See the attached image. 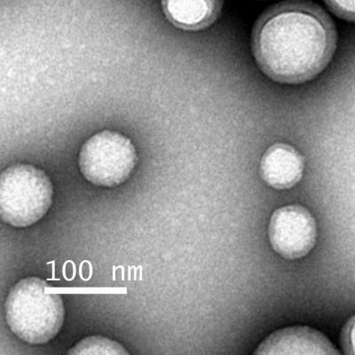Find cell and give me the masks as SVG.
I'll use <instances>...</instances> for the list:
<instances>
[{
  "instance_id": "9",
  "label": "cell",
  "mask_w": 355,
  "mask_h": 355,
  "mask_svg": "<svg viewBox=\"0 0 355 355\" xmlns=\"http://www.w3.org/2000/svg\"><path fill=\"white\" fill-rule=\"evenodd\" d=\"M69 355H128L129 352L119 342L103 336H90L82 339L68 352Z\"/></svg>"
},
{
  "instance_id": "6",
  "label": "cell",
  "mask_w": 355,
  "mask_h": 355,
  "mask_svg": "<svg viewBox=\"0 0 355 355\" xmlns=\"http://www.w3.org/2000/svg\"><path fill=\"white\" fill-rule=\"evenodd\" d=\"M255 354L339 355L322 332L309 326H291L272 332L261 342Z\"/></svg>"
},
{
  "instance_id": "7",
  "label": "cell",
  "mask_w": 355,
  "mask_h": 355,
  "mask_svg": "<svg viewBox=\"0 0 355 355\" xmlns=\"http://www.w3.org/2000/svg\"><path fill=\"white\" fill-rule=\"evenodd\" d=\"M259 171L263 180L272 188L291 189L303 176L304 159L296 148L277 144L263 155Z\"/></svg>"
},
{
  "instance_id": "11",
  "label": "cell",
  "mask_w": 355,
  "mask_h": 355,
  "mask_svg": "<svg viewBox=\"0 0 355 355\" xmlns=\"http://www.w3.org/2000/svg\"><path fill=\"white\" fill-rule=\"evenodd\" d=\"M341 344L345 354L355 355V315L348 320L342 329Z\"/></svg>"
},
{
  "instance_id": "8",
  "label": "cell",
  "mask_w": 355,
  "mask_h": 355,
  "mask_svg": "<svg viewBox=\"0 0 355 355\" xmlns=\"http://www.w3.org/2000/svg\"><path fill=\"white\" fill-rule=\"evenodd\" d=\"M168 21L184 31L210 26L220 15L222 0H162Z\"/></svg>"
},
{
  "instance_id": "5",
  "label": "cell",
  "mask_w": 355,
  "mask_h": 355,
  "mask_svg": "<svg viewBox=\"0 0 355 355\" xmlns=\"http://www.w3.org/2000/svg\"><path fill=\"white\" fill-rule=\"evenodd\" d=\"M317 227L315 218L302 205H287L272 214L268 239L272 250L287 259L306 256L315 246Z\"/></svg>"
},
{
  "instance_id": "10",
  "label": "cell",
  "mask_w": 355,
  "mask_h": 355,
  "mask_svg": "<svg viewBox=\"0 0 355 355\" xmlns=\"http://www.w3.org/2000/svg\"><path fill=\"white\" fill-rule=\"evenodd\" d=\"M329 8L338 17L355 21V0H325Z\"/></svg>"
},
{
  "instance_id": "3",
  "label": "cell",
  "mask_w": 355,
  "mask_h": 355,
  "mask_svg": "<svg viewBox=\"0 0 355 355\" xmlns=\"http://www.w3.org/2000/svg\"><path fill=\"white\" fill-rule=\"evenodd\" d=\"M53 196V183L43 170L12 164L0 177V216L12 227L33 226L49 211Z\"/></svg>"
},
{
  "instance_id": "4",
  "label": "cell",
  "mask_w": 355,
  "mask_h": 355,
  "mask_svg": "<svg viewBox=\"0 0 355 355\" xmlns=\"http://www.w3.org/2000/svg\"><path fill=\"white\" fill-rule=\"evenodd\" d=\"M137 161V151L131 139L110 130L91 136L82 146L78 158L85 179L103 188H114L125 182Z\"/></svg>"
},
{
  "instance_id": "1",
  "label": "cell",
  "mask_w": 355,
  "mask_h": 355,
  "mask_svg": "<svg viewBox=\"0 0 355 355\" xmlns=\"http://www.w3.org/2000/svg\"><path fill=\"white\" fill-rule=\"evenodd\" d=\"M336 46V31L316 6L290 2L275 6L259 19L253 31L257 62L269 78L300 84L327 66Z\"/></svg>"
},
{
  "instance_id": "2",
  "label": "cell",
  "mask_w": 355,
  "mask_h": 355,
  "mask_svg": "<svg viewBox=\"0 0 355 355\" xmlns=\"http://www.w3.org/2000/svg\"><path fill=\"white\" fill-rule=\"evenodd\" d=\"M47 286L43 279L26 277L19 281L6 297V323L25 343H49L62 327L64 304L61 295L46 293Z\"/></svg>"
}]
</instances>
